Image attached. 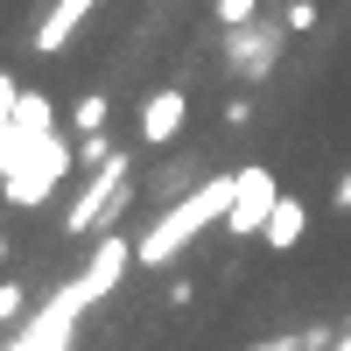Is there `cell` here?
I'll return each mask as SVG.
<instances>
[{"label": "cell", "mask_w": 351, "mask_h": 351, "mask_svg": "<svg viewBox=\"0 0 351 351\" xmlns=\"http://www.w3.org/2000/svg\"><path fill=\"white\" fill-rule=\"evenodd\" d=\"M211 14H218V28H239L260 14V0H211Z\"/></svg>", "instance_id": "obj_11"}, {"label": "cell", "mask_w": 351, "mask_h": 351, "mask_svg": "<svg viewBox=\"0 0 351 351\" xmlns=\"http://www.w3.org/2000/svg\"><path fill=\"white\" fill-rule=\"evenodd\" d=\"M127 169H134V162H127L120 148H112L99 169H84V190H77V204L64 211V232H71V239H84V232H99V225H112V218H120V204L134 197Z\"/></svg>", "instance_id": "obj_3"}, {"label": "cell", "mask_w": 351, "mask_h": 351, "mask_svg": "<svg viewBox=\"0 0 351 351\" xmlns=\"http://www.w3.org/2000/svg\"><path fill=\"white\" fill-rule=\"evenodd\" d=\"M106 112H112L106 92H84V99L71 106V127H77V134H106Z\"/></svg>", "instance_id": "obj_10"}, {"label": "cell", "mask_w": 351, "mask_h": 351, "mask_svg": "<svg viewBox=\"0 0 351 351\" xmlns=\"http://www.w3.org/2000/svg\"><path fill=\"white\" fill-rule=\"evenodd\" d=\"M0 253H8V239H0Z\"/></svg>", "instance_id": "obj_18"}, {"label": "cell", "mask_w": 351, "mask_h": 351, "mask_svg": "<svg viewBox=\"0 0 351 351\" xmlns=\"http://www.w3.org/2000/svg\"><path fill=\"white\" fill-rule=\"evenodd\" d=\"M14 106H21V77H14V71H0V127L14 120Z\"/></svg>", "instance_id": "obj_15"}, {"label": "cell", "mask_w": 351, "mask_h": 351, "mask_svg": "<svg viewBox=\"0 0 351 351\" xmlns=\"http://www.w3.org/2000/svg\"><path fill=\"white\" fill-rule=\"evenodd\" d=\"M274 56H281V28H260V21H239V28H225V64L232 77H267L274 71Z\"/></svg>", "instance_id": "obj_6"}, {"label": "cell", "mask_w": 351, "mask_h": 351, "mask_svg": "<svg viewBox=\"0 0 351 351\" xmlns=\"http://www.w3.org/2000/svg\"><path fill=\"white\" fill-rule=\"evenodd\" d=\"M71 169H77V148L56 134V106L21 84L14 120L0 127V197H8L14 211H36V204L56 197V183H64Z\"/></svg>", "instance_id": "obj_1"}, {"label": "cell", "mask_w": 351, "mask_h": 351, "mask_svg": "<svg viewBox=\"0 0 351 351\" xmlns=\"http://www.w3.org/2000/svg\"><path fill=\"white\" fill-rule=\"evenodd\" d=\"M330 351H351V330H344V337H337V344H330Z\"/></svg>", "instance_id": "obj_17"}, {"label": "cell", "mask_w": 351, "mask_h": 351, "mask_svg": "<svg viewBox=\"0 0 351 351\" xmlns=\"http://www.w3.org/2000/svg\"><path fill=\"white\" fill-rule=\"evenodd\" d=\"M281 28H295V36H309V28H316V0H288Z\"/></svg>", "instance_id": "obj_14"}, {"label": "cell", "mask_w": 351, "mask_h": 351, "mask_svg": "<svg viewBox=\"0 0 351 351\" xmlns=\"http://www.w3.org/2000/svg\"><path fill=\"white\" fill-rule=\"evenodd\" d=\"M92 8H99V0H56V8L36 21V36H28V43H36V56H56V49L84 28V14H92Z\"/></svg>", "instance_id": "obj_8"}, {"label": "cell", "mask_w": 351, "mask_h": 351, "mask_svg": "<svg viewBox=\"0 0 351 351\" xmlns=\"http://www.w3.org/2000/svg\"><path fill=\"white\" fill-rule=\"evenodd\" d=\"M330 204H337V211H351V169L337 176V190H330Z\"/></svg>", "instance_id": "obj_16"}, {"label": "cell", "mask_w": 351, "mask_h": 351, "mask_svg": "<svg viewBox=\"0 0 351 351\" xmlns=\"http://www.w3.org/2000/svg\"><path fill=\"white\" fill-rule=\"evenodd\" d=\"M183 120H190V92L183 84H162V92H148V106H141V141H148V148H169V141L183 134Z\"/></svg>", "instance_id": "obj_7"}, {"label": "cell", "mask_w": 351, "mask_h": 351, "mask_svg": "<svg viewBox=\"0 0 351 351\" xmlns=\"http://www.w3.org/2000/svg\"><path fill=\"white\" fill-rule=\"evenodd\" d=\"M21 309H28V288L21 281H0V324H21Z\"/></svg>", "instance_id": "obj_13"}, {"label": "cell", "mask_w": 351, "mask_h": 351, "mask_svg": "<svg viewBox=\"0 0 351 351\" xmlns=\"http://www.w3.org/2000/svg\"><path fill=\"white\" fill-rule=\"evenodd\" d=\"M274 204H281L274 169H267V162L239 169V190H232V211H225V239H260V225L274 218Z\"/></svg>", "instance_id": "obj_5"}, {"label": "cell", "mask_w": 351, "mask_h": 351, "mask_svg": "<svg viewBox=\"0 0 351 351\" xmlns=\"http://www.w3.org/2000/svg\"><path fill=\"white\" fill-rule=\"evenodd\" d=\"M92 309V295L77 288V274L56 288V295L43 302V309H28V324L0 344V351H71V330H77V316Z\"/></svg>", "instance_id": "obj_4"}, {"label": "cell", "mask_w": 351, "mask_h": 351, "mask_svg": "<svg viewBox=\"0 0 351 351\" xmlns=\"http://www.w3.org/2000/svg\"><path fill=\"white\" fill-rule=\"evenodd\" d=\"M246 351H324L316 330H295V337H267V344H246Z\"/></svg>", "instance_id": "obj_12"}, {"label": "cell", "mask_w": 351, "mask_h": 351, "mask_svg": "<svg viewBox=\"0 0 351 351\" xmlns=\"http://www.w3.org/2000/svg\"><path fill=\"white\" fill-rule=\"evenodd\" d=\"M232 190H239V169H232V176H211V183H197L190 197H176L169 211L148 225V239H134V260H141V267H169L183 246H197L211 225H225Z\"/></svg>", "instance_id": "obj_2"}, {"label": "cell", "mask_w": 351, "mask_h": 351, "mask_svg": "<svg viewBox=\"0 0 351 351\" xmlns=\"http://www.w3.org/2000/svg\"><path fill=\"white\" fill-rule=\"evenodd\" d=\"M302 232H309V211H302L295 197H281V204H274V218L260 225V246H267V253H295V246H302Z\"/></svg>", "instance_id": "obj_9"}]
</instances>
